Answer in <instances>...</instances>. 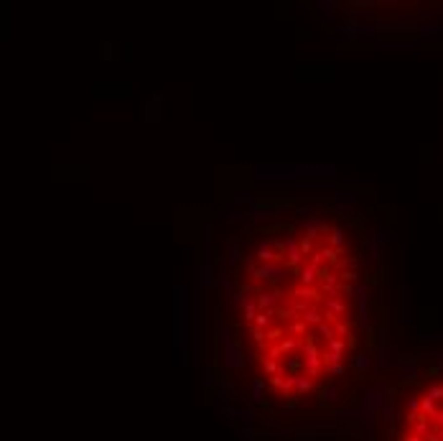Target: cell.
I'll return each instance as SVG.
<instances>
[{"label":"cell","mask_w":443,"mask_h":441,"mask_svg":"<svg viewBox=\"0 0 443 441\" xmlns=\"http://www.w3.org/2000/svg\"><path fill=\"white\" fill-rule=\"evenodd\" d=\"M334 166L319 163H257L255 179H331Z\"/></svg>","instance_id":"obj_1"},{"label":"cell","mask_w":443,"mask_h":441,"mask_svg":"<svg viewBox=\"0 0 443 441\" xmlns=\"http://www.w3.org/2000/svg\"><path fill=\"white\" fill-rule=\"evenodd\" d=\"M189 306H191L189 288L186 286H176L173 288V349H189V344H191Z\"/></svg>","instance_id":"obj_2"},{"label":"cell","mask_w":443,"mask_h":441,"mask_svg":"<svg viewBox=\"0 0 443 441\" xmlns=\"http://www.w3.org/2000/svg\"><path fill=\"white\" fill-rule=\"evenodd\" d=\"M252 253L263 263H278V258L283 255V247H280V240H275V237H260V240L252 242Z\"/></svg>","instance_id":"obj_3"},{"label":"cell","mask_w":443,"mask_h":441,"mask_svg":"<svg viewBox=\"0 0 443 441\" xmlns=\"http://www.w3.org/2000/svg\"><path fill=\"white\" fill-rule=\"evenodd\" d=\"M288 273H290V268L283 265V263H263V265L255 268V273L250 276V278H252V281H270V283H280V281L288 278Z\"/></svg>","instance_id":"obj_4"},{"label":"cell","mask_w":443,"mask_h":441,"mask_svg":"<svg viewBox=\"0 0 443 441\" xmlns=\"http://www.w3.org/2000/svg\"><path fill=\"white\" fill-rule=\"evenodd\" d=\"M222 365L227 370H240V367L247 365V355H245V349H242V344L237 342V339L222 347Z\"/></svg>","instance_id":"obj_5"},{"label":"cell","mask_w":443,"mask_h":441,"mask_svg":"<svg viewBox=\"0 0 443 441\" xmlns=\"http://www.w3.org/2000/svg\"><path fill=\"white\" fill-rule=\"evenodd\" d=\"M301 230L306 232V237H308V240H316L319 235L328 232V224L319 217V214H313V217H306V220L301 222Z\"/></svg>","instance_id":"obj_6"},{"label":"cell","mask_w":443,"mask_h":441,"mask_svg":"<svg viewBox=\"0 0 443 441\" xmlns=\"http://www.w3.org/2000/svg\"><path fill=\"white\" fill-rule=\"evenodd\" d=\"M224 222H237V224H247L252 227V209H240V207H227L222 212Z\"/></svg>","instance_id":"obj_7"},{"label":"cell","mask_w":443,"mask_h":441,"mask_svg":"<svg viewBox=\"0 0 443 441\" xmlns=\"http://www.w3.org/2000/svg\"><path fill=\"white\" fill-rule=\"evenodd\" d=\"M234 418L240 421V426H252V421H255V405L252 403L234 405Z\"/></svg>","instance_id":"obj_8"},{"label":"cell","mask_w":443,"mask_h":441,"mask_svg":"<svg viewBox=\"0 0 443 441\" xmlns=\"http://www.w3.org/2000/svg\"><path fill=\"white\" fill-rule=\"evenodd\" d=\"M242 255H245L242 247L234 242V245L230 247V253H227V258H224V270H227V273H232V270L242 263Z\"/></svg>","instance_id":"obj_9"},{"label":"cell","mask_w":443,"mask_h":441,"mask_svg":"<svg viewBox=\"0 0 443 441\" xmlns=\"http://www.w3.org/2000/svg\"><path fill=\"white\" fill-rule=\"evenodd\" d=\"M257 306H263V309H272L275 303H280V299H283V293L280 291H263V293H257Z\"/></svg>","instance_id":"obj_10"},{"label":"cell","mask_w":443,"mask_h":441,"mask_svg":"<svg viewBox=\"0 0 443 441\" xmlns=\"http://www.w3.org/2000/svg\"><path fill=\"white\" fill-rule=\"evenodd\" d=\"M257 194H250V191H242V194H234L232 199V207H240V209H252L257 204Z\"/></svg>","instance_id":"obj_11"},{"label":"cell","mask_w":443,"mask_h":441,"mask_svg":"<svg viewBox=\"0 0 443 441\" xmlns=\"http://www.w3.org/2000/svg\"><path fill=\"white\" fill-rule=\"evenodd\" d=\"M212 230H214V224H204V235H201V260H204V258H214Z\"/></svg>","instance_id":"obj_12"},{"label":"cell","mask_w":443,"mask_h":441,"mask_svg":"<svg viewBox=\"0 0 443 441\" xmlns=\"http://www.w3.org/2000/svg\"><path fill=\"white\" fill-rule=\"evenodd\" d=\"M250 403L252 405H260L265 403V380H252V388H250Z\"/></svg>","instance_id":"obj_13"},{"label":"cell","mask_w":443,"mask_h":441,"mask_svg":"<svg viewBox=\"0 0 443 441\" xmlns=\"http://www.w3.org/2000/svg\"><path fill=\"white\" fill-rule=\"evenodd\" d=\"M298 276H301V286H313L316 283V276H319V268L316 265H301L298 268Z\"/></svg>","instance_id":"obj_14"},{"label":"cell","mask_w":443,"mask_h":441,"mask_svg":"<svg viewBox=\"0 0 443 441\" xmlns=\"http://www.w3.org/2000/svg\"><path fill=\"white\" fill-rule=\"evenodd\" d=\"M321 403H316L319 408H324V405H331V403H336L339 401V388H336V382H328V385L324 388V393H321Z\"/></svg>","instance_id":"obj_15"},{"label":"cell","mask_w":443,"mask_h":441,"mask_svg":"<svg viewBox=\"0 0 443 441\" xmlns=\"http://www.w3.org/2000/svg\"><path fill=\"white\" fill-rule=\"evenodd\" d=\"M326 309H328V311H326V319H334V321H336V314H344V311H347V306H344V303L339 301L336 296H328V299H326Z\"/></svg>","instance_id":"obj_16"},{"label":"cell","mask_w":443,"mask_h":441,"mask_svg":"<svg viewBox=\"0 0 443 441\" xmlns=\"http://www.w3.org/2000/svg\"><path fill=\"white\" fill-rule=\"evenodd\" d=\"M410 426H413V434H415V436H420V439H428V434H430V423H428V418H425L423 413H420V416L415 418V421H413Z\"/></svg>","instance_id":"obj_17"},{"label":"cell","mask_w":443,"mask_h":441,"mask_svg":"<svg viewBox=\"0 0 443 441\" xmlns=\"http://www.w3.org/2000/svg\"><path fill=\"white\" fill-rule=\"evenodd\" d=\"M301 321H303L306 326H308V324H313V326H319V324L324 321V316H321V311H319V309H316V306H308V309H306V311H303V319H301Z\"/></svg>","instance_id":"obj_18"},{"label":"cell","mask_w":443,"mask_h":441,"mask_svg":"<svg viewBox=\"0 0 443 441\" xmlns=\"http://www.w3.org/2000/svg\"><path fill=\"white\" fill-rule=\"evenodd\" d=\"M382 421H385V426H387V428H395L397 411H395V405H392V403H385V408H382Z\"/></svg>","instance_id":"obj_19"},{"label":"cell","mask_w":443,"mask_h":441,"mask_svg":"<svg viewBox=\"0 0 443 441\" xmlns=\"http://www.w3.org/2000/svg\"><path fill=\"white\" fill-rule=\"evenodd\" d=\"M240 265H242V270H245L247 276H252V273H255V268H257V258H255V253H252V250H250V253H245Z\"/></svg>","instance_id":"obj_20"},{"label":"cell","mask_w":443,"mask_h":441,"mask_svg":"<svg viewBox=\"0 0 443 441\" xmlns=\"http://www.w3.org/2000/svg\"><path fill=\"white\" fill-rule=\"evenodd\" d=\"M219 342H222V347L230 344V342H234V329H232V324H222V326H219Z\"/></svg>","instance_id":"obj_21"},{"label":"cell","mask_w":443,"mask_h":441,"mask_svg":"<svg viewBox=\"0 0 443 441\" xmlns=\"http://www.w3.org/2000/svg\"><path fill=\"white\" fill-rule=\"evenodd\" d=\"M263 370L268 372L270 378H272V375H278V372H286V370L280 367V362H278V360H270V357H265V360H263Z\"/></svg>","instance_id":"obj_22"},{"label":"cell","mask_w":443,"mask_h":441,"mask_svg":"<svg viewBox=\"0 0 443 441\" xmlns=\"http://www.w3.org/2000/svg\"><path fill=\"white\" fill-rule=\"evenodd\" d=\"M201 382H204V388H214V385H217V380H214V367H212V365L204 367V372H201Z\"/></svg>","instance_id":"obj_23"},{"label":"cell","mask_w":443,"mask_h":441,"mask_svg":"<svg viewBox=\"0 0 443 441\" xmlns=\"http://www.w3.org/2000/svg\"><path fill=\"white\" fill-rule=\"evenodd\" d=\"M344 349H347V342H344V339H336V337H334V339H328V352H334V355L342 357V355H344Z\"/></svg>","instance_id":"obj_24"},{"label":"cell","mask_w":443,"mask_h":441,"mask_svg":"<svg viewBox=\"0 0 443 441\" xmlns=\"http://www.w3.org/2000/svg\"><path fill=\"white\" fill-rule=\"evenodd\" d=\"M173 365L186 367L189 365V349H173Z\"/></svg>","instance_id":"obj_25"},{"label":"cell","mask_w":443,"mask_h":441,"mask_svg":"<svg viewBox=\"0 0 443 441\" xmlns=\"http://www.w3.org/2000/svg\"><path fill=\"white\" fill-rule=\"evenodd\" d=\"M328 242H331L328 247H336V250H342V242H344V232L339 230V227H334V230H331V237H328Z\"/></svg>","instance_id":"obj_26"},{"label":"cell","mask_w":443,"mask_h":441,"mask_svg":"<svg viewBox=\"0 0 443 441\" xmlns=\"http://www.w3.org/2000/svg\"><path fill=\"white\" fill-rule=\"evenodd\" d=\"M237 434H240L245 441H255V439H257L255 426H237Z\"/></svg>","instance_id":"obj_27"},{"label":"cell","mask_w":443,"mask_h":441,"mask_svg":"<svg viewBox=\"0 0 443 441\" xmlns=\"http://www.w3.org/2000/svg\"><path fill=\"white\" fill-rule=\"evenodd\" d=\"M295 439H298V441H313L316 431H313V428H295Z\"/></svg>","instance_id":"obj_28"},{"label":"cell","mask_w":443,"mask_h":441,"mask_svg":"<svg viewBox=\"0 0 443 441\" xmlns=\"http://www.w3.org/2000/svg\"><path fill=\"white\" fill-rule=\"evenodd\" d=\"M316 332H319V334L326 339V342H328V339H334V326H328L326 321H321L319 326H316Z\"/></svg>","instance_id":"obj_29"},{"label":"cell","mask_w":443,"mask_h":441,"mask_svg":"<svg viewBox=\"0 0 443 441\" xmlns=\"http://www.w3.org/2000/svg\"><path fill=\"white\" fill-rule=\"evenodd\" d=\"M354 367H357V370H369V367H372V360H369L367 355H357V357H354Z\"/></svg>","instance_id":"obj_30"},{"label":"cell","mask_w":443,"mask_h":441,"mask_svg":"<svg viewBox=\"0 0 443 441\" xmlns=\"http://www.w3.org/2000/svg\"><path fill=\"white\" fill-rule=\"evenodd\" d=\"M349 334V324L347 321H334V337H347Z\"/></svg>","instance_id":"obj_31"},{"label":"cell","mask_w":443,"mask_h":441,"mask_svg":"<svg viewBox=\"0 0 443 441\" xmlns=\"http://www.w3.org/2000/svg\"><path fill=\"white\" fill-rule=\"evenodd\" d=\"M351 416H359V408H342V411H336L339 421H349Z\"/></svg>","instance_id":"obj_32"},{"label":"cell","mask_w":443,"mask_h":441,"mask_svg":"<svg viewBox=\"0 0 443 441\" xmlns=\"http://www.w3.org/2000/svg\"><path fill=\"white\" fill-rule=\"evenodd\" d=\"M425 395H428V398H433V401H436V403H438V401H441V398H443V385H430V388H428V393H425Z\"/></svg>","instance_id":"obj_33"},{"label":"cell","mask_w":443,"mask_h":441,"mask_svg":"<svg viewBox=\"0 0 443 441\" xmlns=\"http://www.w3.org/2000/svg\"><path fill=\"white\" fill-rule=\"evenodd\" d=\"M298 247H301V253H303V255H308V253H313V240L303 237V240H298Z\"/></svg>","instance_id":"obj_34"},{"label":"cell","mask_w":443,"mask_h":441,"mask_svg":"<svg viewBox=\"0 0 443 441\" xmlns=\"http://www.w3.org/2000/svg\"><path fill=\"white\" fill-rule=\"evenodd\" d=\"M326 372H328L331 378H339V375H344V365H342V362H336V365H328V367H326Z\"/></svg>","instance_id":"obj_35"},{"label":"cell","mask_w":443,"mask_h":441,"mask_svg":"<svg viewBox=\"0 0 443 441\" xmlns=\"http://www.w3.org/2000/svg\"><path fill=\"white\" fill-rule=\"evenodd\" d=\"M303 332H306V324H303V321H293V324L288 326V334H290V337H293V334H303Z\"/></svg>","instance_id":"obj_36"},{"label":"cell","mask_w":443,"mask_h":441,"mask_svg":"<svg viewBox=\"0 0 443 441\" xmlns=\"http://www.w3.org/2000/svg\"><path fill=\"white\" fill-rule=\"evenodd\" d=\"M319 8H321V13H324L326 18H331V13H334L331 8H336V3H319Z\"/></svg>","instance_id":"obj_37"},{"label":"cell","mask_w":443,"mask_h":441,"mask_svg":"<svg viewBox=\"0 0 443 441\" xmlns=\"http://www.w3.org/2000/svg\"><path fill=\"white\" fill-rule=\"evenodd\" d=\"M407 405H410V413H420V401L418 398H410V403H407Z\"/></svg>","instance_id":"obj_38"},{"label":"cell","mask_w":443,"mask_h":441,"mask_svg":"<svg viewBox=\"0 0 443 441\" xmlns=\"http://www.w3.org/2000/svg\"><path fill=\"white\" fill-rule=\"evenodd\" d=\"M403 441H425V439H420V436H415V434H405Z\"/></svg>","instance_id":"obj_39"},{"label":"cell","mask_w":443,"mask_h":441,"mask_svg":"<svg viewBox=\"0 0 443 441\" xmlns=\"http://www.w3.org/2000/svg\"><path fill=\"white\" fill-rule=\"evenodd\" d=\"M438 370H443V362H438Z\"/></svg>","instance_id":"obj_40"}]
</instances>
